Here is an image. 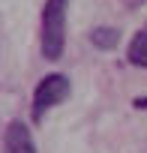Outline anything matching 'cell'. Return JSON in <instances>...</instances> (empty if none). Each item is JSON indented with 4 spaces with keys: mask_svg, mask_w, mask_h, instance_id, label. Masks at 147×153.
Returning <instances> with one entry per match:
<instances>
[{
    "mask_svg": "<svg viewBox=\"0 0 147 153\" xmlns=\"http://www.w3.org/2000/svg\"><path fill=\"white\" fill-rule=\"evenodd\" d=\"M132 105H135L138 111H147V96H135V99H132Z\"/></svg>",
    "mask_w": 147,
    "mask_h": 153,
    "instance_id": "obj_6",
    "label": "cell"
},
{
    "mask_svg": "<svg viewBox=\"0 0 147 153\" xmlns=\"http://www.w3.org/2000/svg\"><path fill=\"white\" fill-rule=\"evenodd\" d=\"M66 12L69 0H45L42 6V30H39V48L45 60H60L66 48Z\"/></svg>",
    "mask_w": 147,
    "mask_h": 153,
    "instance_id": "obj_1",
    "label": "cell"
},
{
    "mask_svg": "<svg viewBox=\"0 0 147 153\" xmlns=\"http://www.w3.org/2000/svg\"><path fill=\"white\" fill-rule=\"evenodd\" d=\"M126 60H129L132 66H141V69H147V33H144V30H138V33L129 39Z\"/></svg>",
    "mask_w": 147,
    "mask_h": 153,
    "instance_id": "obj_4",
    "label": "cell"
},
{
    "mask_svg": "<svg viewBox=\"0 0 147 153\" xmlns=\"http://www.w3.org/2000/svg\"><path fill=\"white\" fill-rule=\"evenodd\" d=\"M144 33H147V30H144Z\"/></svg>",
    "mask_w": 147,
    "mask_h": 153,
    "instance_id": "obj_7",
    "label": "cell"
},
{
    "mask_svg": "<svg viewBox=\"0 0 147 153\" xmlns=\"http://www.w3.org/2000/svg\"><path fill=\"white\" fill-rule=\"evenodd\" d=\"M90 42L99 51H111V48L120 45V30L117 27H93L90 30Z\"/></svg>",
    "mask_w": 147,
    "mask_h": 153,
    "instance_id": "obj_5",
    "label": "cell"
},
{
    "mask_svg": "<svg viewBox=\"0 0 147 153\" xmlns=\"http://www.w3.org/2000/svg\"><path fill=\"white\" fill-rule=\"evenodd\" d=\"M3 153H36L33 132L24 126V120H12L3 132Z\"/></svg>",
    "mask_w": 147,
    "mask_h": 153,
    "instance_id": "obj_3",
    "label": "cell"
},
{
    "mask_svg": "<svg viewBox=\"0 0 147 153\" xmlns=\"http://www.w3.org/2000/svg\"><path fill=\"white\" fill-rule=\"evenodd\" d=\"M69 93H72V84H69V78L63 72H51L45 78H39V84L33 90V120L39 123L45 117V111H51L54 105L66 102Z\"/></svg>",
    "mask_w": 147,
    "mask_h": 153,
    "instance_id": "obj_2",
    "label": "cell"
}]
</instances>
